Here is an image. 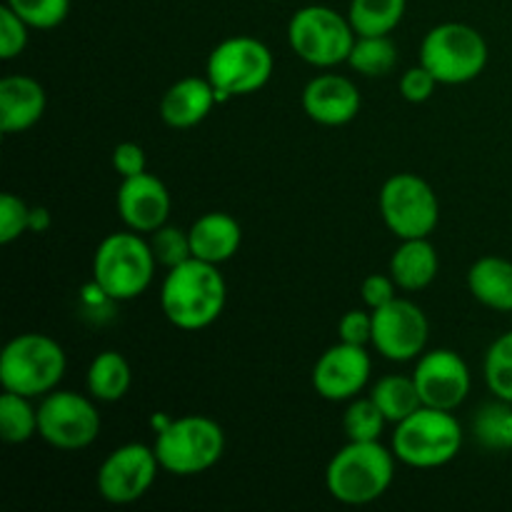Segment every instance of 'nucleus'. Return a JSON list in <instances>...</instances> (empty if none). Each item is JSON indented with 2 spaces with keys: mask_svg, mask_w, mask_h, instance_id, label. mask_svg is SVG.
Here are the masks:
<instances>
[{
  "mask_svg": "<svg viewBox=\"0 0 512 512\" xmlns=\"http://www.w3.org/2000/svg\"><path fill=\"white\" fill-rule=\"evenodd\" d=\"M48 95L40 80L30 75H5L0 80V130L5 135L25 133L45 113Z\"/></svg>",
  "mask_w": 512,
  "mask_h": 512,
  "instance_id": "nucleus-18",
  "label": "nucleus"
},
{
  "mask_svg": "<svg viewBox=\"0 0 512 512\" xmlns=\"http://www.w3.org/2000/svg\"><path fill=\"white\" fill-rule=\"evenodd\" d=\"M33 30H53L68 18L70 0H5Z\"/></svg>",
  "mask_w": 512,
  "mask_h": 512,
  "instance_id": "nucleus-32",
  "label": "nucleus"
},
{
  "mask_svg": "<svg viewBox=\"0 0 512 512\" xmlns=\"http://www.w3.org/2000/svg\"><path fill=\"white\" fill-rule=\"evenodd\" d=\"M468 290L495 313H512V260L485 255L468 270Z\"/></svg>",
  "mask_w": 512,
  "mask_h": 512,
  "instance_id": "nucleus-22",
  "label": "nucleus"
},
{
  "mask_svg": "<svg viewBox=\"0 0 512 512\" xmlns=\"http://www.w3.org/2000/svg\"><path fill=\"white\" fill-rule=\"evenodd\" d=\"M485 385L500 400L512 403V330L493 340L483 360Z\"/></svg>",
  "mask_w": 512,
  "mask_h": 512,
  "instance_id": "nucleus-29",
  "label": "nucleus"
},
{
  "mask_svg": "<svg viewBox=\"0 0 512 512\" xmlns=\"http://www.w3.org/2000/svg\"><path fill=\"white\" fill-rule=\"evenodd\" d=\"M348 65L365 78H383L398 65V48L390 35H358Z\"/></svg>",
  "mask_w": 512,
  "mask_h": 512,
  "instance_id": "nucleus-27",
  "label": "nucleus"
},
{
  "mask_svg": "<svg viewBox=\"0 0 512 512\" xmlns=\"http://www.w3.org/2000/svg\"><path fill=\"white\" fill-rule=\"evenodd\" d=\"M355 33L348 15L328 5H305L288 23V43L300 60L315 68H335L348 63Z\"/></svg>",
  "mask_w": 512,
  "mask_h": 512,
  "instance_id": "nucleus-9",
  "label": "nucleus"
},
{
  "mask_svg": "<svg viewBox=\"0 0 512 512\" xmlns=\"http://www.w3.org/2000/svg\"><path fill=\"white\" fill-rule=\"evenodd\" d=\"M85 385H88V393L93 400L118 403L128 395L130 385H133V370L118 350H103L90 363Z\"/></svg>",
  "mask_w": 512,
  "mask_h": 512,
  "instance_id": "nucleus-23",
  "label": "nucleus"
},
{
  "mask_svg": "<svg viewBox=\"0 0 512 512\" xmlns=\"http://www.w3.org/2000/svg\"><path fill=\"white\" fill-rule=\"evenodd\" d=\"M440 258L428 238L400 240L398 250L390 258V275L405 293H420L438 278Z\"/></svg>",
  "mask_w": 512,
  "mask_h": 512,
  "instance_id": "nucleus-21",
  "label": "nucleus"
},
{
  "mask_svg": "<svg viewBox=\"0 0 512 512\" xmlns=\"http://www.w3.org/2000/svg\"><path fill=\"white\" fill-rule=\"evenodd\" d=\"M155 260L150 240L135 230L110 233L100 240L93 255V283L113 303L140 298L155 278Z\"/></svg>",
  "mask_w": 512,
  "mask_h": 512,
  "instance_id": "nucleus-3",
  "label": "nucleus"
},
{
  "mask_svg": "<svg viewBox=\"0 0 512 512\" xmlns=\"http://www.w3.org/2000/svg\"><path fill=\"white\" fill-rule=\"evenodd\" d=\"M30 208L18 195L3 193L0 195V245H10L20 235L28 233Z\"/></svg>",
  "mask_w": 512,
  "mask_h": 512,
  "instance_id": "nucleus-33",
  "label": "nucleus"
},
{
  "mask_svg": "<svg viewBox=\"0 0 512 512\" xmlns=\"http://www.w3.org/2000/svg\"><path fill=\"white\" fill-rule=\"evenodd\" d=\"M338 338L350 345H370V340H373V310H348L338 323Z\"/></svg>",
  "mask_w": 512,
  "mask_h": 512,
  "instance_id": "nucleus-36",
  "label": "nucleus"
},
{
  "mask_svg": "<svg viewBox=\"0 0 512 512\" xmlns=\"http://www.w3.org/2000/svg\"><path fill=\"white\" fill-rule=\"evenodd\" d=\"M395 460L393 448H385L380 440H348L325 470L328 493L343 505L375 503L393 485Z\"/></svg>",
  "mask_w": 512,
  "mask_h": 512,
  "instance_id": "nucleus-2",
  "label": "nucleus"
},
{
  "mask_svg": "<svg viewBox=\"0 0 512 512\" xmlns=\"http://www.w3.org/2000/svg\"><path fill=\"white\" fill-rule=\"evenodd\" d=\"M385 415L383 410L375 405V400L370 398H353L350 400L348 410L343 415V430L348 435V440H358V443H370V440H380L385 430Z\"/></svg>",
  "mask_w": 512,
  "mask_h": 512,
  "instance_id": "nucleus-30",
  "label": "nucleus"
},
{
  "mask_svg": "<svg viewBox=\"0 0 512 512\" xmlns=\"http://www.w3.org/2000/svg\"><path fill=\"white\" fill-rule=\"evenodd\" d=\"M430 338L428 315L420 305L408 298H395L393 303L373 310V345L383 358L393 363L418 360L425 353Z\"/></svg>",
  "mask_w": 512,
  "mask_h": 512,
  "instance_id": "nucleus-13",
  "label": "nucleus"
},
{
  "mask_svg": "<svg viewBox=\"0 0 512 512\" xmlns=\"http://www.w3.org/2000/svg\"><path fill=\"white\" fill-rule=\"evenodd\" d=\"M30 400L10 390L0 395V438L8 445H23L38 435V408Z\"/></svg>",
  "mask_w": 512,
  "mask_h": 512,
  "instance_id": "nucleus-28",
  "label": "nucleus"
},
{
  "mask_svg": "<svg viewBox=\"0 0 512 512\" xmlns=\"http://www.w3.org/2000/svg\"><path fill=\"white\" fill-rule=\"evenodd\" d=\"M215 103H218V93H215L213 83L208 78L188 75V78H180L178 83H173L163 93V98H160V118L168 128H195V125L208 118Z\"/></svg>",
  "mask_w": 512,
  "mask_h": 512,
  "instance_id": "nucleus-19",
  "label": "nucleus"
},
{
  "mask_svg": "<svg viewBox=\"0 0 512 512\" xmlns=\"http://www.w3.org/2000/svg\"><path fill=\"white\" fill-rule=\"evenodd\" d=\"M50 228V213L45 208H30V225H28V233H48Z\"/></svg>",
  "mask_w": 512,
  "mask_h": 512,
  "instance_id": "nucleus-39",
  "label": "nucleus"
},
{
  "mask_svg": "<svg viewBox=\"0 0 512 512\" xmlns=\"http://www.w3.org/2000/svg\"><path fill=\"white\" fill-rule=\"evenodd\" d=\"M488 55L483 33L468 23L435 25L420 43V65H425L440 85H463L480 78Z\"/></svg>",
  "mask_w": 512,
  "mask_h": 512,
  "instance_id": "nucleus-7",
  "label": "nucleus"
},
{
  "mask_svg": "<svg viewBox=\"0 0 512 512\" xmlns=\"http://www.w3.org/2000/svg\"><path fill=\"white\" fill-rule=\"evenodd\" d=\"M370 398L383 410L385 420L393 425H398L400 420H405L415 410L423 408V400H420L413 375H385V378H380L373 385Z\"/></svg>",
  "mask_w": 512,
  "mask_h": 512,
  "instance_id": "nucleus-24",
  "label": "nucleus"
},
{
  "mask_svg": "<svg viewBox=\"0 0 512 512\" xmlns=\"http://www.w3.org/2000/svg\"><path fill=\"white\" fill-rule=\"evenodd\" d=\"M160 470L163 468H160L155 448H148L143 443H128L115 448L100 463L95 485H98L100 498L108 503L130 505L153 488Z\"/></svg>",
  "mask_w": 512,
  "mask_h": 512,
  "instance_id": "nucleus-12",
  "label": "nucleus"
},
{
  "mask_svg": "<svg viewBox=\"0 0 512 512\" xmlns=\"http://www.w3.org/2000/svg\"><path fill=\"white\" fill-rule=\"evenodd\" d=\"M190 245H193V258L205 263L223 265L240 250L243 243V228L238 220L228 213H205L190 225Z\"/></svg>",
  "mask_w": 512,
  "mask_h": 512,
  "instance_id": "nucleus-20",
  "label": "nucleus"
},
{
  "mask_svg": "<svg viewBox=\"0 0 512 512\" xmlns=\"http://www.w3.org/2000/svg\"><path fill=\"white\" fill-rule=\"evenodd\" d=\"M228 285L218 265L190 258L168 270L160 288V308L180 330H203L223 315Z\"/></svg>",
  "mask_w": 512,
  "mask_h": 512,
  "instance_id": "nucleus-1",
  "label": "nucleus"
},
{
  "mask_svg": "<svg viewBox=\"0 0 512 512\" xmlns=\"http://www.w3.org/2000/svg\"><path fill=\"white\" fill-rule=\"evenodd\" d=\"M390 448H393L395 458L408 468H443L450 460L458 458L460 448H463V428L453 410L423 405L395 425Z\"/></svg>",
  "mask_w": 512,
  "mask_h": 512,
  "instance_id": "nucleus-5",
  "label": "nucleus"
},
{
  "mask_svg": "<svg viewBox=\"0 0 512 512\" xmlns=\"http://www.w3.org/2000/svg\"><path fill=\"white\" fill-rule=\"evenodd\" d=\"M380 215L395 238H430L440 220V200L428 180L415 173H398L380 188Z\"/></svg>",
  "mask_w": 512,
  "mask_h": 512,
  "instance_id": "nucleus-10",
  "label": "nucleus"
},
{
  "mask_svg": "<svg viewBox=\"0 0 512 512\" xmlns=\"http://www.w3.org/2000/svg\"><path fill=\"white\" fill-rule=\"evenodd\" d=\"M113 170L120 178H133V175L145 173V150L138 143H118L113 148Z\"/></svg>",
  "mask_w": 512,
  "mask_h": 512,
  "instance_id": "nucleus-38",
  "label": "nucleus"
},
{
  "mask_svg": "<svg viewBox=\"0 0 512 512\" xmlns=\"http://www.w3.org/2000/svg\"><path fill=\"white\" fill-rule=\"evenodd\" d=\"M360 105L363 98L358 85L338 73L315 75L303 90V110L310 120L325 128L348 125L350 120L358 118Z\"/></svg>",
  "mask_w": 512,
  "mask_h": 512,
  "instance_id": "nucleus-17",
  "label": "nucleus"
},
{
  "mask_svg": "<svg viewBox=\"0 0 512 512\" xmlns=\"http://www.w3.org/2000/svg\"><path fill=\"white\" fill-rule=\"evenodd\" d=\"M150 248H153L158 265L168 270L193 258V245H190L188 230H180L168 223L155 230V233H150Z\"/></svg>",
  "mask_w": 512,
  "mask_h": 512,
  "instance_id": "nucleus-31",
  "label": "nucleus"
},
{
  "mask_svg": "<svg viewBox=\"0 0 512 512\" xmlns=\"http://www.w3.org/2000/svg\"><path fill=\"white\" fill-rule=\"evenodd\" d=\"M413 380L423 405L440 410H458L473 388L468 363L450 348H435L420 355Z\"/></svg>",
  "mask_w": 512,
  "mask_h": 512,
  "instance_id": "nucleus-14",
  "label": "nucleus"
},
{
  "mask_svg": "<svg viewBox=\"0 0 512 512\" xmlns=\"http://www.w3.org/2000/svg\"><path fill=\"white\" fill-rule=\"evenodd\" d=\"M473 435L490 453H512V403L495 398L473 418Z\"/></svg>",
  "mask_w": 512,
  "mask_h": 512,
  "instance_id": "nucleus-26",
  "label": "nucleus"
},
{
  "mask_svg": "<svg viewBox=\"0 0 512 512\" xmlns=\"http://www.w3.org/2000/svg\"><path fill=\"white\" fill-rule=\"evenodd\" d=\"M398 283L393 280V275H383V273H373L363 280L360 285V298H363L365 308L368 310H378L383 305L393 303L398 298Z\"/></svg>",
  "mask_w": 512,
  "mask_h": 512,
  "instance_id": "nucleus-37",
  "label": "nucleus"
},
{
  "mask_svg": "<svg viewBox=\"0 0 512 512\" xmlns=\"http://www.w3.org/2000/svg\"><path fill=\"white\" fill-rule=\"evenodd\" d=\"M438 85V78L425 65H415L400 75V93L408 103H425V100L433 98Z\"/></svg>",
  "mask_w": 512,
  "mask_h": 512,
  "instance_id": "nucleus-35",
  "label": "nucleus"
},
{
  "mask_svg": "<svg viewBox=\"0 0 512 512\" xmlns=\"http://www.w3.org/2000/svg\"><path fill=\"white\" fill-rule=\"evenodd\" d=\"M115 205H118V215L125 228L140 235L163 228L170 218V208H173L165 183L150 173L123 178Z\"/></svg>",
  "mask_w": 512,
  "mask_h": 512,
  "instance_id": "nucleus-16",
  "label": "nucleus"
},
{
  "mask_svg": "<svg viewBox=\"0 0 512 512\" xmlns=\"http://www.w3.org/2000/svg\"><path fill=\"white\" fill-rule=\"evenodd\" d=\"M275 60L268 45L250 35L220 40L208 55L205 78L213 83L218 103L258 93L273 75Z\"/></svg>",
  "mask_w": 512,
  "mask_h": 512,
  "instance_id": "nucleus-8",
  "label": "nucleus"
},
{
  "mask_svg": "<svg viewBox=\"0 0 512 512\" xmlns=\"http://www.w3.org/2000/svg\"><path fill=\"white\" fill-rule=\"evenodd\" d=\"M373 360L365 345L338 340L318 358L313 368V390L330 403H350L368 385Z\"/></svg>",
  "mask_w": 512,
  "mask_h": 512,
  "instance_id": "nucleus-15",
  "label": "nucleus"
},
{
  "mask_svg": "<svg viewBox=\"0 0 512 512\" xmlns=\"http://www.w3.org/2000/svg\"><path fill=\"white\" fill-rule=\"evenodd\" d=\"M28 30L33 28H30V25L25 23L13 8L3 5V8H0V58L3 60L18 58V55L25 50V45H28V38H30Z\"/></svg>",
  "mask_w": 512,
  "mask_h": 512,
  "instance_id": "nucleus-34",
  "label": "nucleus"
},
{
  "mask_svg": "<svg viewBox=\"0 0 512 512\" xmlns=\"http://www.w3.org/2000/svg\"><path fill=\"white\" fill-rule=\"evenodd\" d=\"M408 0H350L348 18L358 35H390L405 18Z\"/></svg>",
  "mask_w": 512,
  "mask_h": 512,
  "instance_id": "nucleus-25",
  "label": "nucleus"
},
{
  "mask_svg": "<svg viewBox=\"0 0 512 512\" xmlns=\"http://www.w3.org/2000/svg\"><path fill=\"white\" fill-rule=\"evenodd\" d=\"M63 345L43 333H20L0 353V385L25 398H45L65 378Z\"/></svg>",
  "mask_w": 512,
  "mask_h": 512,
  "instance_id": "nucleus-4",
  "label": "nucleus"
},
{
  "mask_svg": "<svg viewBox=\"0 0 512 512\" xmlns=\"http://www.w3.org/2000/svg\"><path fill=\"white\" fill-rule=\"evenodd\" d=\"M160 468L178 478H193L213 468L225 453V433L213 418L183 415L168 420L155 435Z\"/></svg>",
  "mask_w": 512,
  "mask_h": 512,
  "instance_id": "nucleus-6",
  "label": "nucleus"
},
{
  "mask_svg": "<svg viewBox=\"0 0 512 512\" xmlns=\"http://www.w3.org/2000/svg\"><path fill=\"white\" fill-rule=\"evenodd\" d=\"M98 408L75 390H53L38 405V435L55 450L75 453L93 445L100 435Z\"/></svg>",
  "mask_w": 512,
  "mask_h": 512,
  "instance_id": "nucleus-11",
  "label": "nucleus"
}]
</instances>
